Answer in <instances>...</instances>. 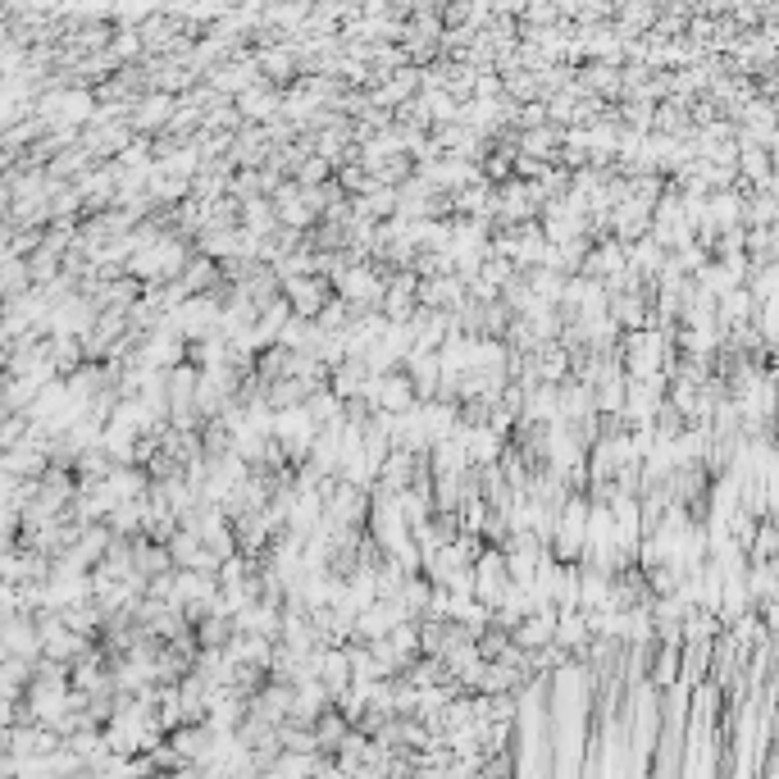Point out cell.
<instances>
[{
    "instance_id": "cell-1",
    "label": "cell",
    "mask_w": 779,
    "mask_h": 779,
    "mask_svg": "<svg viewBox=\"0 0 779 779\" xmlns=\"http://www.w3.org/2000/svg\"><path fill=\"white\" fill-rule=\"evenodd\" d=\"M283 296H287V306H292V315L296 319H324V311H328V302H334V283L328 279H319V274H302V279H287L283 283Z\"/></svg>"
},
{
    "instance_id": "cell-2",
    "label": "cell",
    "mask_w": 779,
    "mask_h": 779,
    "mask_svg": "<svg viewBox=\"0 0 779 779\" xmlns=\"http://www.w3.org/2000/svg\"><path fill=\"white\" fill-rule=\"evenodd\" d=\"M370 402L383 410V415H410L419 406V393H415V379L406 370L397 374H383L370 383Z\"/></svg>"
},
{
    "instance_id": "cell-3",
    "label": "cell",
    "mask_w": 779,
    "mask_h": 779,
    "mask_svg": "<svg viewBox=\"0 0 779 779\" xmlns=\"http://www.w3.org/2000/svg\"><path fill=\"white\" fill-rule=\"evenodd\" d=\"M178 565H173V552H169V543H160V538H133V575L137 579H146V584H156V579H165V575H173Z\"/></svg>"
},
{
    "instance_id": "cell-4",
    "label": "cell",
    "mask_w": 779,
    "mask_h": 779,
    "mask_svg": "<svg viewBox=\"0 0 779 779\" xmlns=\"http://www.w3.org/2000/svg\"><path fill=\"white\" fill-rule=\"evenodd\" d=\"M556 620H561V611H533L529 620H520L516 624V647L520 652H543V647H552L556 643Z\"/></svg>"
},
{
    "instance_id": "cell-5",
    "label": "cell",
    "mask_w": 779,
    "mask_h": 779,
    "mask_svg": "<svg viewBox=\"0 0 779 779\" xmlns=\"http://www.w3.org/2000/svg\"><path fill=\"white\" fill-rule=\"evenodd\" d=\"M592 643H597V634H592L588 611H561V620H556V647H565L579 662Z\"/></svg>"
},
{
    "instance_id": "cell-6",
    "label": "cell",
    "mask_w": 779,
    "mask_h": 779,
    "mask_svg": "<svg viewBox=\"0 0 779 779\" xmlns=\"http://www.w3.org/2000/svg\"><path fill=\"white\" fill-rule=\"evenodd\" d=\"M228 656L237 666H251V670H274V656H279V643L264 639V634H237V643L228 647Z\"/></svg>"
},
{
    "instance_id": "cell-7",
    "label": "cell",
    "mask_w": 779,
    "mask_h": 779,
    "mask_svg": "<svg viewBox=\"0 0 779 779\" xmlns=\"http://www.w3.org/2000/svg\"><path fill=\"white\" fill-rule=\"evenodd\" d=\"M429 461H433V478H438V474H470V470H474L470 447H465L461 438H442L433 452H429Z\"/></svg>"
},
{
    "instance_id": "cell-8",
    "label": "cell",
    "mask_w": 779,
    "mask_h": 779,
    "mask_svg": "<svg viewBox=\"0 0 779 779\" xmlns=\"http://www.w3.org/2000/svg\"><path fill=\"white\" fill-rule=\"evenodd\" d=\"M338 188H342L351 201H365V196L379 192V178H374L365 165H342V169H338Z\"/></svg>"
},
{
    "instance_id": "cell-9",
    "label": "cell",
    "mask_w": 779,
    "mask_h": 779,
    "mask_svg": "<svg viewBox=\"0 0 779 779\" xmlns=\"http://www.w3.org/2000/svg\"><path fill=\"white\" fill-rule=\"evenodd\" d=\"M524 19H529V23H552V19H556V10H552V5H529V10H524Z\"/></svg>"
}]
</instances>
